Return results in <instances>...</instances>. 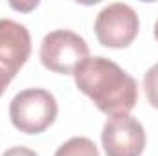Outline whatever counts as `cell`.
Returning a JSON list of instances; mask_svg holds the SVG:
<instances>
[{
	"label": "cell",
	"mask_w": 158,
	"mask_h": 156,
	"mask_svg": "<svg viewBox=\"0 0 158 156\" xmlns=\"http://www.w3.org/2000/svg\"><path fill=\"white\" fill-rule=\"evenodd\" d=\"M76 86L105 114H129L138 103V84L107 57H88L74 72Z\"/></svg>",
	"instance_id": "obj_1"
},
{
	"label": "cell",
	"mask_w": 158,
	"mask_h": 156,
	"mask_svg": "<svg viewBox=\"0 0 158 156\" xmlns=\"http://www.w3.org/2000/svg\"><path fill=\"white\" fill-rule=\"evenodd\" d=\"M59 107L44 88H26L19 92L9 103V117L17 130L24 134L44 132L57 117Z\"/></svg>",
	"instance_id": "obj_2"
},
{
	"label": "cell",
	"mask_w": 158,
	"mask_h": 156,
	"mask_svg": "<svg viewBox=\"0 0 158 156\" xmlns=\"http://www.w3.org/2000/svg\"><path fill=\"white\" fill-rule=\"evenodd\" d=\"M39 57L46 70L74 76V72L88 59V44L70 30H55L42 39Z\"/></svg>",
	"instance_id": "obj_3"
},
{
	"label": "cell",
	"mask_w": 158,
	"mask_h": 156,
	"mask_svg": "<svg viewBox=\"0 0 158 156\" xmlns=\"http://www.w3.org/2000/svg\"><path fill=\"white\" fill-rule=\"evenodd\" d=\"M140 30V20L136 11L123 2L105 6L96 18L94 31L101 46L105 48H127L136 39Z\"/></svg>",
	"instance_id": "obj_4"
},
{
	"label": "cell",
	"mask_w": 158,
	"mask_h": 156,
	"mask_svg": "<svg viewBox=\"0 0 158 156\" xmlns=\"http://www.w3.org/2000/svg\"><path fill=\"white\" fill-rule=\"evenodd\" d=\"M101 143L107 156H142L145 129L131 114H114L103 125Z\"/></svg>",
	"instance_id": "obj_5"
},
{
	"label": "cell",
	"mask_w": 158,
	"mask_h": 156,
	"mask_svg": "<svg viewBox=\"0 0 158 156\" xmlns=\"http://www.w3.org/2000/svg\"><path fill=\"white\" fill-rule=\"evenodd\" d=\"M31 53V37L24 24L0 18V68L13 77L26 64Z\"/></svg>",
	"instance_id": "obj_6"
},
{
	"label": "cell",
	"mask_w": 158,
	"mask_h": 156,
	"mask_svg": "<svg viewBox=\"0 0 158 156\" xmlns=\"http://www.w3.org/2000/svg\"><path fill=\"white\" fill-rule=\"evenodd\" d=\"M55 156H99L96 143L85 136H76L64 142L57 151Z\"/></svg>",
	"instance_id": "obj_7"
},
{
	"label": "cell",
	"mask_w": 158,
	"mask_h": 156,
	"mask_svg": "<svg viewBox=\"0 0 158 156\" xmlns=\"http://www.w3.org/2000/svg\"><path fill=\"white\" fill-rule=\"evenodd\" d=\"M143 90L151 107L158 109V63L153 64L143 76Z\"/></svg>",
	"instance_id": "obj_8"
},
{
	"label": "cell",
	"mask_w": 158,
	"mask_h": 156,
	"mask_svg": "<svg viewBox=\"0 0 158 156\" xmlns=\"http://www.w3.org/2000/svg\"><path fill=\"white\" fill-rule=\"evenodd\" d=\"M2 156H39L35 151L28 149V147H22V145H17V147H11L7 149Z\"/></svg>",
	"instance_id": "obj_9"
},
{
	"label": "cell",
	"mask_w": 158,
	"mask_h": 156,
	"mask_svg": "<svg viewBox=\"0 0 158 156\" xmlns=\"http://www.w3.org/2000/svg\"><path fill=\"white\" fill-rule=\"evenodd\" d=\"M13 81V76L9 72H6L4 68H0V96L4 94V90L7 88V84Z\"/></svg>",
	"instance_id": "obj_10"
},
{
	"label": "cell",
	"mask_w": 158,
	"mask_h": 156,
	"mask_svg": "<svg viewBox=\"0 0 158 156\" xmlns=\"http://www.w3.org/2000/svg\"><path fill=\"white\" fill-rule=\"evenodd\" d=\"M155 39L158 40V20H156V24H155Z\"/></svg>",
	"instance_id": "obj_11"
}]
</instances>
